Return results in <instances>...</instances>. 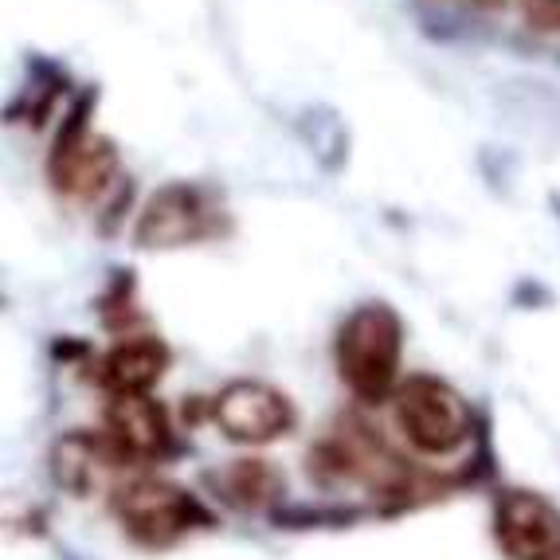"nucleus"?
Returning <instances> with one entry per match:
<instances>
[{"label": "nucleus", "instance_id": "1", "mask_svg": "<svg viewBox=\"0 0 560 560\" xmlns=\"http://www.w3.org/2000/svg\"><path fill=\"white\" fill-rule=\"evenodd\" d=\"M400 346H404V326L396 318L393 306L384 302H369L357 306L334 337V361L337 376L346 381V388L364 404H381L396 396L393 388L400 376Z\"/></svg>", "mask_w": 560, "mask_h": 560}, {"label": "nucleus", "instance_id": "2", "mask_svg": "<svg viewBox=\"0 0 560 560\" xmlns=\"http://www.w3.org/2000/svg\"><path fill=\"white\" fill-rule=\"evenodd\" d=\"M404 440L423 455H451L470 431L467 400L440 376H408L393 396Z\"/></svg>", "mask_w": 560, "mask_h": 560}, {"label": "nucleus", "instance_id": "3", "mask_svg": "<svg viewBox=\"0 0 560 560\" xmlns=\"http://www.w3.org/2000/svg\"><path fill=\"white\" fill-rule=\"evenodd\" d=\"M114 514L130 529L133 541L141 545H173L180 533L197 529L208 522V514L185 494L180 486H168L161 478H133V482L114 490Z\"/></svg>", "mask_w": 560, "mask_h": 560}, {"label": "nucleus", "instance_id": "4", "mask_svg": "<svg viewBox=\"0 0 560 560\" xmlns=\"http://www.w3.org/2000/svg\"><path fill=\"white\" fill-rule=\"evenodd\" d=\"M220 232V208L212 205L205 188L197 185H165L158 188L138 215V247L165 252V247H188Z\"/></svg>", "mask_w": 560, "mask_h": 560}, {"label": "nucleus", "instance_id": "5", "mask_svg": "<svg viewBox=\"0 0 560 560\" xmlns=\"http://www.w3.org/2000/svg\"><path fill=\"white\" fill-rule=\"evenodd\" d=\"M114 168H118V153L114 145L86 126V106L67 118L59 130L51 158H47V177L63 192L67 200H94L110 185Z\"/></svg>", "mask_w": 560, "mask_h": 560}, {"label": "nucleus", "instance_id": "6", "mask_svg": "<svg viewBox=\"0 0 560 560\" xmlns=\"http://www.w3.org/2000/svg\"><path fill=\"white\" fill-rule=\"evenodd\" d=\"M212 420L235 443H271L294 428V408L271 384L235 381L212 400Z\"/></svg>", "mask_w": 560, "mask_h": 560}, {"label": "nucleus", "instance_id": "7", "mask_svg": "<svg viewBox=\"0 0 560 560\" xmlns=\"http://www.w3.org/2000/svg\"><path fill=\"white\" fill-rule=\"evenodd\" d=\"M494 537L510 560H560V510L533 490H505L494 505Z\"/></svg>", "mask_w": 560, "mask_h": 560}, {"label": "nucleus", "instance_id": "8", "mask_svg": "<svg viewBox=\"0 0 560 560\" xmlns=\"http://www.w3.org/2000/svg\"><path fill=\"white\" fill-rule=\"evenodd\" d=\"M106 435L130 458V463H153L173 451V423L168 411L145 396H114L106 404Z\"/></svg>", "mask_w": 560, "mask_h": 560}, {"label": "nucleus", "instance_id": "9", "mask_svg": "<svg viewBox=\"0 0 560 560\" xmlns=\"http://www.w3.org/2000/svg\"><path fill=\"white\" fill-rule=\"evenodd\" d=\"M56 478L71 494L86 498L114 478V470L130 467V458L110 443L106 431H71L56 443Z\"/></svg>", "mask_w": 560, "mask_h": 560}, {"label": "nucleus", "instance_id": "10", "mask_svg": "<svg viewBox=\"0 0 560 560\" xmlns=\"http://www.w3.org/2000/svg\"><path fill=\"white\" fill-rule=\"evenodd\" d=\"M168 369V346L153 334H133L98 364V384L114 396H145Z\"/></svg>", "mask_w": 560, "mask_h": 560}, {"label": "nucleus", "instance_id": "11", "mask_svg": "<svg viewBox=\"0 0 560 560\" xmlns=\"http://www.w3.org/2000/svg\"><path fill=\"white\" fill-rule=\"evenodd\" d=\"M212 482L224 494V502L240 505V510H259V505H271L282 494V475L262 458L228 463L224 470H215Z\"/></svg>", "mask_w": 560, "mask_h": 560}, {"label": "nucleus", "instance_id": "12", "mask_svg": "<svg viewBox=\"0 0 560 560\" xmlns=\"http://www.w3.org/2000/svg\"><path fill=\"white\" fill-rule=\"evenodd\" d=\"M522 20L537 32H560V0H517Z\"/></svg>", "mask_w": 560, "mask_h": 560}]
</instances>
